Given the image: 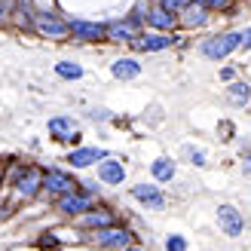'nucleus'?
I'll return each instance as SVG.
<instances>
[{"label": "nucleus", "mask_w": 251, "mask_h": 251, "mask_svg": "<svg viewBox=\"0 0 251 251\" xmlns=\"http://www.w3.org/2000/svg\"><path fill=\"white\" fill-rule=\"evenodd\" d=\"M230 98H233V101H239V104L248 101V86H245V83H236L233 92H230Z\"/></svg>", "instance_id": "obj_21"}, {"label": "nucleus", "mask_w": 251, "mask_h": 251, "mask_svg": "<svg viewBox=\"0 0 251 251\" xmlns=\"http://www.w3.org/2000/svg\"><path fill=\"white\" fill-rule=\"evenodd\" d=\"M0 19H3V6H0Z\"/></svg>", "instance_id": "obj_28"}, {"label": "nucleus", "mask_w": 251, "mask_h": 251, "mask_svg": "<svg viewBox=\"0 0 251 251\" xmlns=\"http://www.w3.org/2000/svg\"><path fill=\"white\" fill-rule=\"evenodd\" d=\"M175 43V37L169 34H144V37H135L132 46L141 49V52H159V49H169Z\"/></svg>", "instance_id": "obj_2"}, {"label": "nucleus", "mask_w": 251, "mask_h": 251, "mask_svg": "<svg viewBox=\"0 0 251 251\" xmlns=\"http://www.w3.org/2000/svg\"><path fill=\"white\" fill-rule=\"evenodd\" d=\"M162 9H169V12H178V9H187V0H162Z\"/></svg>", "instance_id": "obj_23"}, {"label": "nucleus", "mask_w": 251, "mask_h": 251, "mask_svg": "<svg viewBox=\"0 0 251 251\" xmlns=\"http://www.w3.org/2000/svg\"><path fill=\"white\" fill-rule=\"evenodd\" d=\"M71 34L77 37V40H101L107 34V28L92 25V22H71Z\"/></svg>", "instance_id": "obj_8"}, {"label": "nucleus", "mask_w": 251, "mask_h": 251, "mask_svg": "<svg viewBox=\"0 0 251 251\" xmlns=\"http://www.w3.org/2000/svg\"><path fill=\"white\" fill-rule=\"evenodd\" d=\"M184 25H190V28H196V25H205V6H202V3L187 6V9H184Z\"/></svg>", "instance_id": "obj_17"}, {"label": "nucleus", "mask_w": 251, "mask_h": 251, "mask_svg": "<svg viewBox=\"0 0 251 251\" xmlns=\"http://www.w3.org/2000/svg\"><path fill=\"white\" fill-rule=\"evenodd\" d=\"M37 31H40L43 37H52V40H61L68 31H71V25H65V22H58V19H37Z\"/></svg>", "instance_id": "obj_9"}, {"label": "nucleus", "mask_w": 251, "mask_h": 251, "mask_svg": "<svg viewBox=\"0 0 251 251\" xmlns=\"http://www.w3.org/2000/svg\"><path fill=\"white\" fill-rule=\"evenodd\" d=\"M95 242L104 245V248H129V233L117 230V227H107V230H98Z\"/></svg>", "instance_id": "obj_4"}, {"label": "nucleus", "mask_w": 251, "mask_h": 251, "mask_svg": "<svg viewBox=\"0 0 251 251\" xmlns=\"http://www.w3.org/2000/svg\"><path fill=\"white\" fill-rule=\"evenodd\" d=\"M49 132H52L58 141H74V138L80 135V126L74 120H68V117H58V120L49 123Z\"/></svg>", "instance_id": "obj_7"}, {"label": "nucleus", "mask_w": 251, "mask_h": 251, "mask_svg": "<svg viewBox=\"0 0 251 251\" xmlns=\"http://www.w3.org/2000/svg\"><path fill=\"white\" fill-rule=\"evenodd\" d=\"M187 248V242L181 239V236H169L166 239V251H184Z\"/></svg>", "instance_id": "obj_22"}, {"label": "nucleus", "mask_w": 251, "mask_h": 251, "mask_svg": "<svg viewBox=\"0 0 251 251\" xmlns=\"http://www.w3.org/2000/svg\"><path fill=\"white\" fill-rule=\"evenodd\" d=\"M55 71H58V77H65V80L83 77V68H80V65H71V61H61V65H55Z\"/></svg>", "instance_id": "obj_19"}, {"label": "nucleus", "mask_w": 251, "mask_h": 251, "mask_svg": "<svg viewBox=\"0 0 251 251\" xmlns=\"http://www.w3.org/2000/svg\"><path fill=\"white\" fill-rule=\"evenodd\" d=\"M107 37L110 40H135V25L132 22H117L107 28Z\"/></svg>", "instance_id": "obj_15"}, {"label": "nucleus", "mask_w": 251, "mask_h": 251, "mask_svg": "<svg viewBox=\"0 0 251 251\" xmlns=\"http://www.w3.org/2000/svg\"><path fill=\"white\" fill-rule=\"evenodd\" d=\"M107 159L104 150H98V147H83V150H74V153L68 156L71 166H77V169H86V166H92V162H101Z\"/></svg>", "instance_id": "obj_5"}, {"label": "nucleus", "mask_w": 251, "mask_h": 251, "mask_svg": "<svg viewBox=\"0 0 251 251\" xmlns=\"http://www.w3.org/2000/svg\"><path fill=\"white\" fill-rule=\"evenodd\" d=\"M126 251H141V248H126Z\"/></svg>", "instance_id": "obj_27"}, {"label": "nucleus", "mask_w": 251, "mask_h": 251, "mask_svg": "<svg viewBox=\"0 0 251 251\" xmlns=\"http://www.w3.org/2000/svg\"><path fill=\"white\" fill-rule=\"evenodd\" d=\"M83 224L86 227H110V224H114V215H110V211H92V215L83 218Z\"/></svg>", "instance_id": "obj_18"}, {"label": "nucleus", "mask_w": 251, "mask_h": 251, "mask_svg": "<svg viewBox=\"0 0 251 251\" xmlns=\"http://www.w3.org/2000/svg\"><path fill=\"white\" fill-rule=\"evenodd\" d=\"M40 184H43V178H40V175H37L34 169H28V172H25L22 178H19V193H22V196H34Z\"/></svg>", "instance_id": "obj_14"}, {"label": "nucleus", "mask_w": 251, "mask_h": 251, "mask_svg": "<svg viewBox=\"0 0 251 251\" xmlns=\"http://www.w3.org/2000/svg\"><path fill=\"white\" fill-rule=\"evenodd\" d=\"M58 208L65 211V215H77V211H86V208H89V196H80V193H68V196H61Z\"/></svg>", "instance_id": "obj_11"}, {"label": "nucleus", "mask_w": 251, "mask_h": 251, "mask_svg": "<svg viewBox=\"0 0 251 251\" xmlns=\"http://www.w3.org/2000/svg\"><path fill=\"white\" fill-rule=\"evenodd\" d=\"M153 175L159 181H169L172 175H175V166H172V159H156L153 162Z\"/></svg>", "instance_id": "obj_20"}, {"label": "nucleus", "mask_w": 251, "mask_h": 251, "mask_svg": "<svg viewBox=\"0 0 251 251\" xmlns=\"http://www.w3.org/2000/svg\"><path fill=\"white\" fill-rule=\"evenodd\" d=\"M132 196H135V199H141V202H147L150 208H162V205H166V199H162V193L156 190V187H147V184H138V187H132Z\"/></svg>", "instance_id": "obj_10"}, {"label": "nucleus", "mask_w": 251, "mask_h": 251, "mask_svg": "<svg viewBox=\"0 0 251 251\" xmlns=\"http://www.w3.org/2000/svg\"><path fill=\"white\" fill-rule=\"evenodd\" d=\"M218 221H221V227H224L227 236H239L242 233V215L233 205H221L218 208Z\"/></svg>", "instance_id": "obj_3"}, {"label": "nucleus", "mask_w": 251, "mask_h": 251, "mask_svg": "<svg viewBox=\"0 0 251 251\" xmlns=\"http://www.w3.org/2000/svg\"><path fill=\"white\" fill-rule=\"evenodd\" d=\"M0 178H3V175H0Z\"/></svg>", "instance_id": "obj_29"}, {"label": "nucleus", "mask_w": 251, "mask_h": 251, "mask_svg": "<svg viewBox=\"0 0 251 251\" xmlns=\"http://www.w3.org/2000/svg\"><path fill=\"white\" fill-rule=\"evenodd\" d=\"M98 178L107 181V184H123L126 178V169H123V162H101V169H98Z\"/></svg>", "instance_id": "obj_12"}, {"label": "nucleus", "mask_w": 251, "mask_h": 251, "mask_svg": "<svg viewBox=\"0 0 251 251\" xmlns=\"http://www.w3.org/2000/svg\"><path fill=\"white\" fill-rule=\"evenodd\" d=\"M43 187H49V190H55V193H61V196L77 193V184H74V181L68 178V175H61V172H46Z\"/></svg>", "instance_id": "obj_6"}, {"label": "nucleus", "mask_w": 251, "mask_h": 251, "mask_svg": "<svg viewBox=\"0 0 251 251\" xmlns=\"http://www.w3.org/2000/svg\"><path fill=\"white\" fill-rule=\"evenodd\" d=\"M114 77H120V80H132V77H138L141 74V65H138L135 58H120V61H114Z\"/></svg>", "instance_id": "obj_13"}, {"label": "nucleus", "mask_w": 251, "mask_h": 251, "mask_svg": "<svg viewBox=\"0 0 251 251\" xmlns=\"http://www.w3.org/2000/svg\"><path fill=\"white\" fill-rule=\"evenodd\" d=\"M190 159L196 162V166H202V162H205V153H199V150H190Z\"/></svg>", "instance_id": "obj_25"}, {"label": "nucleus", "mask_w": 251, "mask_h": 251, "mask_svg": "<svg viewBox=\"0 0 251 251\" xmlns=\"http://www.w3.org/2000/svg\"><path fill=\"white\" fill-rule=\"evenodd\" d=\"M242 43H245V46H251V28H248V31H242Z\"/></svg>", "instance_id": "obj_26"}, {"label": "nucleus", "mask_w": 251, "mask_h": 251, "mask_svg": "<svg viewBox=\"0 0 251 251\" xmlns=\"http://www.w3.org/2000/svg\"><path fill=\"white\" fill-rule=\"evenodd\" d=\"M239 43H242V34H221V37H211V40L202 43V52H205V58L221 61V58H227Z\"/></svg>", "instance_id": "obj_1"}, {"label": "nucleus", "mask_w": 251, "mask_h": 251, "mask_svg": "<svg viewBox=\"0 0 251 251\" xmlns=\"http://www.w3.org/2000/svg\"><path fill=\"white\" fill-rule=\"evenodd\" d=\"M147 22H150V25H156V28H172V25H175V16H172L169 9L156 6L153 12H147Z\"/></svg>", "instance_id": "obj_16"}, {"label": "nucleus", "mask_w": 251, "mask_h": 251, "mask_svg": "<svg viewBox=\"0 0 251 251\" xmlns=\"http://www.w3.org/2000/svg\"><path fill=\"white\" fill-rule=\"evenodd\" d=\"M196 3H202V6H215V9H224L230 3V0H196Z\"/></svg>", "instance_id": "obj_24"}]
</instances>
